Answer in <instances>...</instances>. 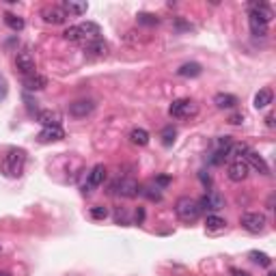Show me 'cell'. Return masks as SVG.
<instances>
[{
  "label": "cell",
  "instance_id": "d6a6232c",
  "mask_svg": "<svg viewBox=\"0 0 276 276\" xmlns=\"http://www.w3.org/2000/svg\"><path fill=\"white\" fill-rule=\"evenodd\" d=\"M242 121H244V116H242V114H233V116H229V123H233V126H240Z\"/></svg>",
  "mask_w": 276,
  "mask_h": 276
},
{
  "label": "cell",
  "instance_id": "7c38bea8",
  "mask_svg": "<svg viewBox=\"0 0 276 276\" xmlns=\"http://www.w3.org/2000/svg\"><path fill=\"white\" fill-rule=\"evenodd\" d=\"M198 207L201 210H220L224 207V198L218 194V192H207V194L198 201Z\"/></svg>",
  "mask_w": 276,
  "mask_h": 276
},
{
  "label": "cell",
  "instance_id": "ba28073f",
  "mask_svg": "<svg viewBox=\"0 0 276 276\" xmlns=\"http://www.w3.org/2000/svg\"><path fill=\"white\" fill-rule=\"evenodd\" d=\"M41 18H44L48 24H63L67 20V13L60 9V6H46V9L41 11Z\"/></svg>",
  "mask_w": 276,
  "mask_h": 276
},
{
  "label": "cell",
  "instance_id": "9a60e30c",
  "mask_svg": "<svg viewBox=\"0 0 276 276\" xmlns=\"http://www.w3.org/2000/svg\"><path fill=\"white\" fill-rule=\"evenodd\" d=\"M250 13H254V16H257L259 20H264L266 24H270L272 18H274L272 9L266 2H250Z\"/></svg>",
  "mask_w": 276,
  "mask_h": 276
},
{
  "label": "cell",
  "instance_id": "ffe728a7",
  "mask_svg": "<svg viewBox=\"0 0 276 276\" xmlns=\"http://www.w3.org/2000/svg\"><path fill=\"white\" fill-rule=\"evenodd\" d=\"M104 179H106V168L98 164V166H93L91 172H88V188H95V186L104 184Z\"/></svg>",
  "mask_w": 276,
  "mask_h": 276
},
{
  "label": "cell",
  "instance_id": "e575fe53",
  "mask_svg": "<svg viewBox=\"0 0 276 276\" xmlns=\"http://www.w3.org/2000/svg\"><path fill=\"white\" fill-rule=\"evenodd\" d=\"M168 182H170L168 177H158L156 179V184H160V186H168Z\"/></svg>",
  "mask_w": 276,
  "mask_h": 276
},
{
  "label": "cell",
  "instance_id": "cb8c5ba5",
  "mask_svg": "<svg viewBox=\"0 0 276 276\" xmlns=\"http://www.w3.org/2000/svg\"><path fill=\"white\" fill-rule=\"evenodd\" d=\"M63 37L67 41H72V44H84V37H82V32H80V26H69V28L63 32Z\"/></svg>",
  "mask_w": 276,
  "mask_h": 276
},
{
  "label": "cell",
  "instance_id": "484cf974",
  "mask_svg": "<svg viewBox=\"0 0 276 276\" xmlns=\"http://www.w3.org/2000/svg\"><path fill=\"white\" fill-rule=\"evenodd\" d=\"M205 226H207V231H220L226 226V220L220 218V216H207Z\"/></svg>",
  "mask_w": 276,
  "mask_h": 276
},
{
  "label": "cell",
  "instance_id": "4316f807",
  "mask_svg": "<svg viewBox=\"0 0 276 276\" xmlns=\"http://www.w3.org/2000/svg\"><path fill=\"white\" fill-rule=\"evenodd\" d=\"M4 22H6V26H9L11 30H22L24 28V20L20 18V16H13V13H6Z\"/></svg>",
  "mask_w": 276,
  "mask_h": 276
},
{
  "label": "cell",
  "instance_id": "52a82bcc",
  "mask_svg": "<svg viewBox=\"0 0 276 276\" xmlns=\"http://www.w3.org/2000/svg\"><path fill=\"white\" fill-rule=\"evenodd\" d=\"M244 158H246V164H250V166H252L254 170H259V172H261V175H270V166H268L266 160L257 154V151L248 149Z\"/></svg>",
  "mask_w": 276,
  "mask_h": 276
},
{
  "label": "cell",
  "instance_id": "e0dca14e",
  "mask_svg": "<svg viewBox=\"0 0 276 276\" xmlns=\"http://www.w3.org/2000/svg\"><path fill=\"white\" fill-rule=\"evenodd\" d=\"M24 86L28 88V91H41V88H46V86H48V78H46V76H39V74L26 76Z\"/></svg>",
  "mask_w": 276,
  "mask_h": 276
},
{
  "label": "cell",
  "instance_id": "8992f818",
  "mask_svg": "<svg viewBox=\"0 0 276 276\" xmlns=\"http://www.w3.org/2000/svg\"><path fill=\"white\" fill-rule=\"evenodd\" d=\"M16 67H18V72L20 74H24V76H32L34 74V69H37V65H34V56L30 54V50H20L16 54Z\"/></svg>",
  "mask_w": 276,
  "mask_h": 276
},
{
  "label": "cell",
  "instance_id": "6da1fadb",
  "mask_svg": "<svg viewBox=\"0 0 276 276\" xmlns=\"http://www.w3.org/2000/svg\"><path fill=\"white\" fill-rule=\"evenodd\" d=\"M24 164H26V154L24 149H9L2 158V168L9 177H20L24 170Z\"/></svg>",
  "mask_w": 276,
  "mask_h": 276
},
{
  "label": "cell",
  "instance_id": "f546056e",
  "mask_svg": "<svg viewBox=\"0 0 276 276\" xmlns=\"http://www.w3.org/2000/svg\"><path fill=\"white\" fill-rule=\"evenodd\" d=\"M138 22L147 24V26H156L160 20H158V16H151V13H140V16H138Z\"/></svg>",
  "mask_w": 276,
  "mask_h": 276
},
{
  "label": "cell",
  "instance_id": "d590c367",
  "mask_svg": "<svg viewBox=\"0 0 276 276\" xmlns=\"http://www.w3.org/2000/svg\"><path fill=\"white\" fill-rule=\"evenodd\" d=\"M231 274H233V276H248L246 272H240V270H236V268H233V270H231Z\"/></svg>",
  "mask_w": 276,
  "mask_h": 276
},
{
  "label": "cell",
  "instance_id": "f35d334b",
  "mask_svg": "<svg viewBox=\"0 0 276 276\" xmlns=\"http://www.w3.org/2000/svg\"><path fill=\"white\" fill-rule=\"evenodd\" d=\"M0 252H2V246H0Z\"/></svg>",
  "mask_w": 276,
  "mask_h": 276
},
{
  "label": "cell",
  "instance_id": "8fae6325",
  "mask_svg": "<svg viewBox=\"0 0 276 276\" xmlns=\"http://www.w3.org/2000/svg\"><path fill=\"white\" fill-rule=\"evenodd\" d=\"M37 138H39L41 142H56V140H63L65 132H63V128H60V126H52V128H44V130H41Z\"/></svg>",
  "mask_w": 276,
  "mask_h": 276
},
{
  "label": "cell",
  "instance_id": "277c9868",
  "mask_svg": "<svg viewBox=\"0 0 276 276\" xmlns=\"http://www.w3.org/2000/svg\"><path fill=\"white\" fill-rule=\"evenodd\" d=\"M240 224L244 226L248 233H261L266 229V224H268V218L264 216V214L248 212V214H244V216L240 218Z\"/></svg>",
  "mask_w": 276,
  "mask_h": 276
},
{
  "label": "cell",
  "instance_id": "d4e9b609",
  "mask_svg": "<svg viewBox=\"0 0 276 276\" xmlns=\"http://www.w3.org/2000/svg\"><path fill=\"white\" fill-rule=\"evenodd\" d=\"M65 13H74V16H82V13H86V2H63L60 6Z\"/></svg>",
  "mask_w": 276,
  "mask_h": 276
},
{
  "label": "cell",
  "instance_id": "44dd1931",
  "mask_svg": "<svg viewBox=\"0 0 276 276\" xmlns=\"http://www.w3.org/2000/svg\"><path fill=\"white\" fill-rule=\"evenodd\" d=\"M201 65L198 63H186V65H182L177 69V74L182 76V78H196V76H201Z\"/></svg>",
  "mask_w": 276,
  "mask_h": 276
},
{
  "label": "cell",
  "instance_id": "4dcf8cb0",
  "mask_svg": "<svg viewBox=\"0 0 276 276\" xmlns=\"http://www.w3.org/2000/svg\"><path fill=\"white\" fill-rule=\"evenodd\" d=\"M91 216L95 220H104L108 216V210H106V207H102V205H95V207H91Z\"/></svg>",
  "mask_w": 276,
  "mask_h": 276
},
{
  "label": "cell",
  "instance_id": "7402d4cb",
  "mask_svg": "<svg viewBox=\"0 0 276 276\" xmlns=\"http://www.w3.org/2000/svg\"><path fill=\"white\" fill-rule=\"evenodd\" d=\"M214 104H216L218 108H233L238 104V98L231 93H218L216 98H214Z\"/></svg>",
  "mask_w": 276,
  "mask_h": 276
},
{
  "label": "cell",
  "instance_id": "ac0fdd59",
  "mask_svg": "<svg viewBox=\"0 0 276 276\" xmlns=\"http://www.w3.org/2000/svg\"><path fill=\"white\" fill-rule=\"evenodd\" d=\"M248 24H250L252 34H257V37H266V34H268V24L264 22V20H259L254 13L248 16Z\"/></svg>",
  "mask_w": 276,
  "mask_h": 276
},
{
  "label": "cell",
  "instance_id": "5bb4252c",
  "mask_svg": "<svg viewBox=\"0 0 276 276\" xmlns=\"http://www.w3.org/2000/svg\"><path fill=\"white\" fill-rule=\"evenodd\" d=\"M37 121L44 128H52V126H60V114L56 110H41L37 114Z\"/></svg>",
  "mask_w": 276,
  "mask_h": 276
},
{
  "label": "cell",
  "instance_id": "74e56055",
  "mask_svg": "<svg viewBox=\"0 0 276 276\" xmlns=\"http://www.w3.org/2000/svg\"><path fill=\"white\" fill-rule=\"evenodd\" d=\"M0 276H11L9 272H0Z\"/></svg>",
  "mask_w": 276,
  "mask_h": 276
},
{
  "label": "cell",
  "instance_id": "f1b7e54d",
  "mask_svg": "<svg viewBox=\"0 0 276 276\" xmlns=\"http://www.w3.org/2000/svg\"><path fill=\"white\" fill-rule=\"evenodd\" d=\"M175 136H177V130L172 128V126H168V128H164V130H162V142L166 144V147H170V144H172Z\"/></svg>",
  "mask_w": 276,
  "mask_h": 276
},
{
  "label": "cell",
  "instance_id": "7a4b0ae2",
  "mask_svg": "<svg viewBox=\"0 0 276 276\" xmlns=\"http://www.w3.org/2000/svg\"><path fill=\"white\" fill-rule=\"evenodd\" d=\"M175 212L177 216L184 220V222H194V220L201 216V207H198V201H194V198L190 196H182L175 205Z\"/></svg>",
  "mask_w": 276,
  "mask_h": 276
},
{
  "label": "cell",
  "instance_id": "83f0119b",
  "mask_svg": "<svg viewBox=\"0 0 276 276\" xmlns=\"http://www.w3.org/2000/svg\"><path fill=\"white\" fill-rule=\"evenodd\" d=\"M250 259L254 261V264L264 266V268H270V266H272V259L268 257L266 252H257V250H252V252H250Z\"/></svg>",
  "mask_w": 276,
  "mask_h": 276
},
{
  "label": "cell",
  "instance_id": "836d02e7",
  "mask_svg": "<svg viewBox=\"0 0 276 276\" xmlns=\"http://www.w3.org/2000/svg\"><path fill=\"white\" fill-rule=\"evenodd\" d=\"M4 95H6V86H4V80L0 78V100H2Z\"/></svg>",
  "mask_w": 276,
  "mask_h": 276
},
{
  "label": "cell",
  "instance_id": "1f68e13d",
  "mask_svg": "<svg viewBox=\"0 0 276 276\" xmlns=\"http://www.w3.org/2000/svg\"><path fill=\"white\" fill-rule=\"evenodd\" d=\"M134 218H136V222H138V224H140V222H142V220H144V210H142V207H138V210H136V214H134Z\"/></svg>",
  "mask_w": 276,
  "mask_h": 276
},
{
  "label": "cell",
  "instance_id": "d6986e66",
  "mask_svg": "<svg viewBox=\"0 0 276 276\" xmlns=\"http://www.w3.org/2000/svg\"><path fill=\"white\" fill-rule=\"evenodd\" d=\"M274 100V93H272V88H261V91L254 95V108L261 110V108H266V106H270Z\"/></svg>",
  "mask_w": 276,
  "mask_h": 276
},
{
  "label": "cell",
  "instance_id": "2e32d148",
  "mask_svg": "<svg viewBox=\"0 0 276 276\" xmlns=\"http://www.w3.org/2000/svg\"><path fill=\"white\" fill-rule=\"evenodd\" d=\"M78 26H80L82 37H84V44H86V41H93V39H100L102 28L95 22H84V24H78Z\"/></svg>",
  "mask_w": 276,
  "mask_h": 276
},
{
  "label": "cell",
  "instance_id": "3957f363",
  "mask_svg": "<svg viewBox=\"0 0 276 276\" xmlns=\"http://www.w3.org/2000/svg\"><path fill=\"white\" fill-rule=\"evenodd\" d=\"M196 112H198V106L192 100H175L168 108V114L172 119H188V116H194Z\"/></svg>",
  "mask_w": 276,
  "mask_h": 276
},
{
  "label": "cell",
  "instance_id": "9c48e42d",
  "mask_svg": "<svg viewBox=\"0 0 276 276\" xmlns=\"http://www.w3.org/2000/svg\"><path fill=\"white\" fill-rule=\"evenodd\" d=\"M226 175H229L231 182H244V179L248 177V164L244 160H236L229 166V170H226Z\"/></svg>",
  "mask_w": 276,
  "mask_h": 276
},
{
  "label": "cell",
  "instance_id": "603a6c76",
  "mask_svg": "<svg viewBox=\"0 0 276 276\" xmlns=\"http://www.w3.org/2000/svg\"><path fill=\"white\" fill-rule=\"evenodd\" d=\"M130 140L134 144H138V147H144V144L149 142V132L142 128H134L132 132H130Z\"/></svg>",
  "mask_w": 276,
  "mask_h": 276
},
{
  "label": "cell",
  "instance_id": "30bf717a",
  "mask_svg": "<svg viewBox=\"0 0 276 276\" xmlns=\"http://www.w3.org/2000/svg\"><path fill=\"white\" fill-rule=\"evenodd\" d=\"M84 52H86V56H95V58L106 56V52H108V44H106V41H102V39L86 41V44H84Z\"/></svg>",
  "mask_w": 276,
  "mask_h": 276
},
{
  "label": "cell",
  "instance_id": "5b68a950",
  "mask_svg": "<svg viewBox=\"0 0 276 276\" xmlns=\"http://www.w3.org/2000/svg\"><path fill=\"white\" fill-rule=\"evenodd\" d=\"M112 192L114 194H119V196H126V198H134L140 194V186H138L134 179H119L114 186H112Z\"/></svg>",
  "mask_w": 276,
  "mask_h": 276
},
{
  "label": "cell",
  "instance_id": "8d00e7d4",
  "mask_svg": "<svg viewBox=\"0 0 276 276\" xmlns=\"http://www.w3.org/2000/svg\"><path fill=\"white\" fill-rule=\"evenodd\" d=\"M266 121H268V126H270V128H274V116H272V114H268Z\"/></svg>",
  "mask_w": 276,
  "mask_h": 276
},
{
  "label": "cell",
  "instance_id": "4fadbf2b",
  "mask_svg": "<svg viewBox=\"0 0 276 276\" xmlns=\"http://www.w3.org/2000/svg\"><path fill=\"white\" fill-rule=\"evenodd\" d=\"M93 108H95V104H93V102H88V100H80V102L69 104V114H74V116H86V114H91V112H93Z\"/></svg>",
  "mask_w": 276,
  "mask_h": 276
}]
</instances>
